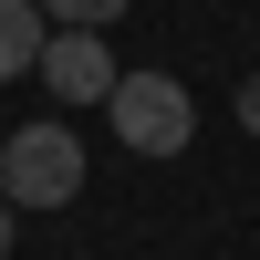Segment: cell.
Returning <instances> with one entry per match:
<instances>
[{"label":"cell","instance_id":"1","mask_svg":"<svg viewBox=\"0 0 260 260\" xmlns=\"http://www.w3.org/2000/svg\"><path fill=\"white\" fill-rule=\"evenodd\" d=\"M0 198L11 208H73L83 198V136L73 125H11L0 136Z\"/></svg>","mask_w":260,"mask_h":260},{"label":"cell","instance_id":"2","mask_svg":"<svg viewBox=\"0 0 260 260\" xmlns=\"http://www.w3.org/2000/svg\"><path fill=\"white\" fill-rule=\"evenodd\" d=\"M104 125H115L136 156H187L198 104H187V83H177V73H125L115 94H104Z\"/></svg>","mask_w":260,"mask_h":260},{"label":"cell","instance_id":"3","mask_svg":"<svg viewBox=\"0 0 260 260\" xmlns=\"http://www.w3.org/2000/svg\"><path fill=\"white\" fill-rule=\"evenodd\" d=\"M42 83H52L62 104H104V94L125 83V62H115V42H104V31L52 21V42H42Z\"/></svg>","mask_w":260,"mask_h":260},{"label":"cell","instance_id":"4","mask_svg":"<svg viewBox=\"0 0 260 260\" xmlns=\"http://www.w3.org/2000/svg\"><path fill=\"white\" fill-rule=\"evenodd\" d=\"M42 42H52L42 0H0V83H11V73H42Z\"/></svg>","mask_w":260,"mask_h":260},{"label":"cell","instance_id":"5","mask_svg":"<svg viewBox=\"0 0 260 260\" xmlns=\"http://www.w3.org/2000/svg\"><path fill=\"white\" fill-rule=\"evenodd\" d=\"M42 21H83V31H104V21H125V0H42Z\"/></svg>","mask_w":260,"mask_h":260},{"label":"cell","instance_id":"6","mask_svg":"<svg viewBox=\"0 0 260 260\" xmlns=\"http://www.w3.org/2000/svg\"><path fill=\"white\" fill-rule=\"evenodd\" d=\"M240 125H250V136H260V73L240 83Z\"/></svg>","mask_w":260,"mask_h":260},{"label":"cell","instance_id":"7","mask_svg":"<svg viewBox=\"0 0 260 260\" xmlns=\"http://www.w3.org/2000/svg\"><path fill=\"white\" fill-rule=\"evenodd\" d=\"M11 229H21V208H11V198H0V260H11Z\"/></svg>","mask_w":260,"mask_h":260}]
</instances>
